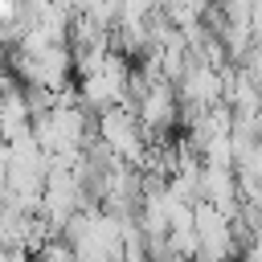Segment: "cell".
Masks as SVG:
<instances>
[{"instance_id": "cell-1", "label": "cell", "mask_w": 262, "mask_h": 262, "mask_svg": "<svg viewBox=\"0 0 262 262\" xmlns=\"http://www.w3.org/2000/svg\"><path fill=\"white\" fill-rule=\"evenodd\" d=\"M12 16H16V8L12 4H0V20H12Z\"/></svg>"}]
</instances>
